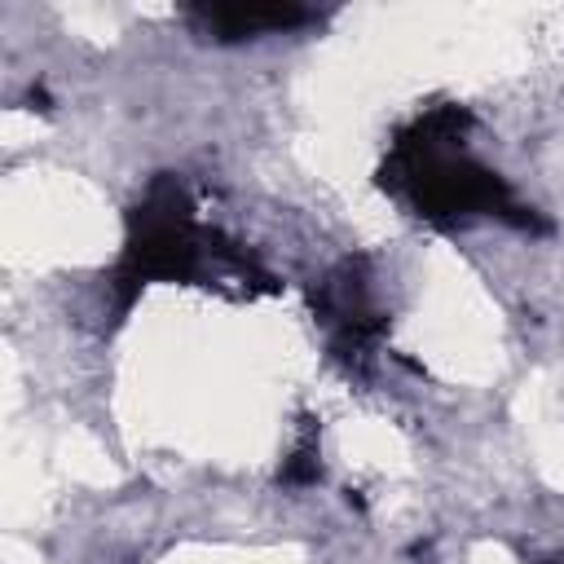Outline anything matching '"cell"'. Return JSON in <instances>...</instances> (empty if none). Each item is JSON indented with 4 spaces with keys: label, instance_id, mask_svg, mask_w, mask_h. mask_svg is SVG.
I'll use <instances>...</instances> for the list:
<instances>
[{
    "label": "cell",
    "instance_id": "obj_1",
    "mask_svg": "<svg viewBox=\"0 0 564 564\" xmlns=\"http://www.w3.org/2000/svg\"><path fill=\"white\" fill-rule=\"evenodd\" d=\"M463 115L454 110H436L427 119H419L414 137H405L397 145L392 159V189H401L419 216L432 220H463V216H507L520 220L511 194L502 189V181L494 172H485L480 163H471L458 150V128ZM529 225V220H520Z\"/></svg>",
    "mask_w": 564,
    "mask_h": 564
},
{
    "label": "cell",
    "instance_id": "obj_2",
    "mask_svg": "<svg viewBox=\"0 0 564 564\" xmlns=\"http://www.w3.org/2000/svg\"><path fill=\"white\" fill-rule=\"evenodd\" d=\"M308 13L295 4H251V9H198L194 22L198 31L216 35V40H247V35H269V31H286L300 26Z\"/></svg>",
    "mask_w": 564,
    "mask_h": 564
}]
</instances>
